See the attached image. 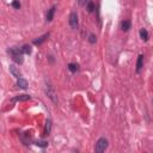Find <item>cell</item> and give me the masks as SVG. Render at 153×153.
Segmentation results:
<instances>
[{
    "label": "cell",
    "mask_w": 153,
    "mask_h": 153,
    "mask_svg": "<svg viewBox=\"0 0 153 153\" xmlns=\"http://www.w3.org/2000/svg\"><path fill=\"white\" fill-rule=\"evenodd\" d=\"M7 54L11 56V59L16 62L18 65H22L24 62V59H23V51L21 48H17V47H12V48H8L7 49Z\"/></svg>",
    "instance_id": "1"
},
{
    "label": "cell",
    "mask_w": 153,
    "mask_h": 153,
    "mask_svg": "<svg viewBox=\"0 0 153 153\" xmlns=\"http://www.w3.org/2000/svg\"><path fill=\"white\" fill-rule=\"evenodd\" d=\"M44 90H46V95L48 96L49 99H50L54 104H58V102H59L58 95H56V92H55V90H54L53 85L49 84V83H46V89H44Z\"/></svg>",
    "instance_id": "2"
},
{
    "label": "cell",
    "mask_w": 153,
    "mask_h": 153,
    "mask_svg": "<svg viewBox=\"0 0 153 153\" xmlns=\"http://www.w3.org/2000/svg\"><path fill=\"white\" fill-rule=\"evenodd\" d=\"M108 146H109V141H108L106 138H99L96 142V146H95V152L97 153H102L104 152Z\"/></svg>",
    "instance_id": "3"
},
{
    "label": "cell",
    "mask_w": 153,
    "mask_h": 153,
    "mask_svg": "<svg viewBox=\"0 0 153 153\" xmlns=\"http://www.w3.org/2000/svg\"><path fill=\"white\" fill-rule=\"evenodd\" d=\"M68 23H69V26L73 30H77L79 28V17H78V13L77 12H72L69 14Z\"/></svg>",
    "instance_id": "4"
},
{
    "label": "cell",
    "mask_w": 153,
    "mask_h": 153,
    "mask_svg": "<svg viewBox=\"0 0 153 153\" xmlns=\"http://www.w3.org/2000/svg\"><path fill=\"white\" fill-rule=\"evenodd\" d=\"M8 69H10V73L16 78V79H19L22 78V72L19 69V67H17L16 65H10V67H8Z\"/></svg>",
    "instance_id": "5"
},
{
    "label": "cell",
    "mask_w": 153,
    "mask_h": 153,
    "mask_svg": "<svg viewBox=\"0 0 153 153\" xmlns=\"http://www.w3.org/2000/svg\"><path fill=\"white\" fill-rule=\"evenodd\" d=\"M49 36H50V34L49 32H47V34H44V35H42V36H40V37H37L36 40H34V44L35 46H41L42 43H44L48 38H49Z\"/></svg>",
    "instance_id": "6"
},
{
    "label": "cell",
    "mask_w": 153,
    "mask_h": 153,
    "mask_svg": "<svg viewBox=\"0 0 153 153\" xmlns=\"http://www.w3.org/2000/svg\"><path fill=\"white\" fill-rule=\"evenodd\" d=\"M56 12V5H53L49 10L47 11V14H46V21L47 22H51L54 19V14Z\"/></svg>",
    "instance_id": "7"
},
{
    "label": "cell",
    "mask_w": 153,
    "mask_h": 153,
    "mask_svg": "<svg viewBox=\"0 0 153 153\" xmlns=\"http://www.w3.org/2000/svg\"><path fill=\"white\" fill-rule=\"evenodd\" d=\"M120 28H121V30H122L123 32H128V31L130 30V28H132V22L128 21V19L122 21L121 24H120Z\"/></svg>",
    "instance_id": "8"
},
{
    "label": "cell",
    "mask_w": 153,
    "mask_h": 153,
    "mask_svg": "<svg viewBox=\"0 0 153 153\" xmlns=\"http://www.w3.org/2000/svg\"><path fill=\"white\" fill-rule=\"evenodd\" d=\"M142 68H143V55L140 54V55L138 56V61H137V68H135L137 73H140V72L142 71Z\"/></svg>",
    "instance_id": "9"
},
{
    "label": "cell",
    "mask_w": 153,
    "mask_h": 153,
    "mask_svg": "<svg viewBox=\"0 0 153 153\" xmlns=\"http://www.w3.org/2000/svg\"><path fill=\"white\" fill-rule=\"evenodd\" d=\"M26 101H30L29 95H19L12 98V102H26Z\"/></svg>",
    "instance_id": "10"
},
{
    "label": "cell",
    "mask_w": 153,
    "mask_h": 153,
    "mask_svg": "<svg viewBox=\"0 0 153 153\" xmlns=\"http://www.w3.org/2000/svg\"><path fill=\"white\" fill-rule=\"evenodd\" d=\"M17 86L19 89H22V90H26V89H28V82H26V80L22 77L19 79H17Z\"/></svg>",
    "instance_id": "11"
},
{
    "label": "cell",
    "mask_w": 153,
    "mask_h": 153,
    "mask_svg": "<svg viewBox=\"0 0 153 153\" xmlns=\"http://www.w3.org/2000/svg\"><path fill=\"white\" fill-rule=\"evenodd\" d=\"M21 139H22V142L24 143V145H30V142H31V135H30V133H24V134H22V137H21Z\"/></svg>",
    "instance_id": "12"
},
{
    "label": "cell",
    "mask_w": 153,
    "mask_h": 153,
    "mask_svg": "<svg viewBox=\"0 0 153 153\" xmlns=\"http://www.w3.org/2000/svg\"><path fill=\"white\" fill-rule=\"evenodd\" d=\"M50 130H51V121H50V120H47V121H46V126H44L43 135H44V137H48L49 134H50Z\"/></svg>",
    "instance_id": "13"
},
{
    "label": "cell",
    "mask_w": 153,
    "mask_h": 153,
    "mask_svg": "<svg viewBox=\"0 0 153 153\" xmlns=\"http://www.w3.org/2000/svg\"><path fill=\"white\" fill-rule=\"evenodd\" d=\"M139 35H140V38L143 41V42H147L148 41V31L145 29V28H142V29H140V31H139Z\"/></svg>",
    "instance_id": "14"
},
{
    "label": "cell",
    "mask_w": 153,
    "mask_h": 153,
    "mask_svg": "<svg viewBox=\"0 0 153 153\" xmlns=\"http://www.w3.org/2000/svg\"><path fill=\"white\" fill-rule=\"evenodd\" d=\"M67 68H68V71L71 72V73H77V72L79 71V65L74 64V62H69V64L67 65Z\"/></svg>",
    "instance_id": "15"
},
{
    "label": "cell",
    "mask_w": 153,
    "mask_h": 153,
    "mask_svg": "<svg viewBox=\"0 0 153 153\" xmlns=\"http://www.w3.org/2000/svg\"><path fill=\"white\" fill-rule=\"evenodd\" d=\"M21 49H22L24 55H30V54L32 53V47L30 46V44H24Z\"/></svg>",
    "instance_id": "16"
},
{
    "label": "cell",
    "mask_w": 153,
    "mask_h": 153,
    "mask_svg": "<svg viewBox=\"0 0 153 153\" xmlns=\"http://www.w3.org/2000/svg\"><path fill=\"white\" fill-rule=\"evenodd\" d=\"M35 145L41 147V148H46L48 146V141L47 140H43V139H40L37 141H35Z\"/></svg>",
    "instance_id": "17"
},
{
    "label": "cell",
    "mask_w": 153,
    "mask_h": 153,
    "mask_svg": "<svg viewBox=\"0 0 153 153\" xmlns=\"http://www.w3.org/2000/svg\"><path fill=\"white\" fill-rule=\"evenodd\" d=\"M86 10H87L89 13H92V12L96 10V5H95V3L90 0V1L86 4Z\"/></svg>",
    "instance_id": "18"
},
{
    "label": "cell",
    "mask_w": 153,
    "mask_h": 153,
    "mask_svg": "<svg viewBox=\"0 0 153 153\" xmlns=\"http://www.w3.org/2000/svg\"><path fill=\"white\" fill-rule=\"evenodd\" d=\"M87 41H89L90 43H91V44H95V43L97 42V36H96L95 34H90V35H89Z\"/></svg>",
    "instance_id": "19"
},
{
    "label": "cell",
    "mask_w": 153,
    "mask_h": 153,
    "mask_svg": "<svg viewBox=\"0 0 153 153\" xmlns=\"http://www.w3.org/2000/svg\"><path fill=\"white\" fill-rule=\"evenodd\" d=\"M11 6H12L13 8H16V10H19L21 6H22V4H21L19 0H13L12 4H11Z\"/></svg>",
    "instance_id": "20"
},
{
    "label": "cell",
    "mask_w": 153,
    "mask_h": 153,
    "mask_svg": "<svg viewBox=\"0 0 153 153\" xmlns=\"http://www.w3.org/2000/svg\"><path fill=\"white\" fill-rule=\"evenodd\" d=\"M90 1V0H78V4L80 6H86V4Z\"/></svg>",
    "instance_id": "21"
},
{
    "label": "cell",
    "mask_w": 153,
    "mask_h": 153,
    "mask_svg": "<svg viewBox=\"0 0 153 153\" xmlns=\"http://www.w3.org/2000/svg\"><path fill=\"white\" fill-rule=\"evenodd\" d=\"M48 59H49V61H50V64H54V56H53V55H49Z\"/></svg>",
    "instance_id": "22"
}]
</instances>
